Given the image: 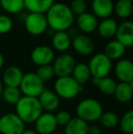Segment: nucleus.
I'll use <instances>...</instances> for the list:
<instances>
[{
	"label": "nucleus",
	"instance_id": "nucleus-1",
	"mask_svg": "<svg viewBox=\"0 0 133 134\" xmlns=\"http://www.w3.org/2000/svg\"><path fill=\"white\" fill-rule=\"evenodd\" d=\"M45 16L48 27L55 32L67 31L75 22V16L65 3H54Z\"/></svg>",
	"mask_w": 133,
	"mask_h": 134
},
{
	"label": "nucleus",
	"instance_id": "nucleus-2",
	"mask_svg": "<svg viewBox=\"0 0 133 134\" xmlns=\"http://www.w3.org/2000/svg\"><path fill=\"white\" fill-rule=\"evenodd\" d=\"M43 113L37 98L21 97L16 104V114L24 123H33Z\"/></svg>",
	"mask_w": 133,
	"mask_h": 134
},
{
	"label": "nucleus",
	"instance_id": "nucleus-3",
	"mask_svg": "<svg viewBox=\"0 0 133 134\" xmlns=\"http://www.w3.org/2000/svg\"><path fill=\"white\" fill-rule=\"evenodd\" d=\"M76 111L78 118L81 119L88 123L100 120L103 113V109L97 99H85L78 104Z\"/></svg>",
	"mask_w": 133,
	"mask_h": 134
},
{
	"label": "nucleus",
	"instance_id": "nucleus-4",
	"mask_svg": "<svg viewBox=\"0 0 133 134\" xmlns=\"http://www.w3.org/2000/svg\"><path fill=\"white\" fill-rule=\"evenodd\" d=\"M55 93L59 99H72L83 91V86L79 85L71 76L61 77L54 84Z\"/></svg>",
	"mask_w": 133,
	"mask_h": 134
},
{
	"label": "nucleus",
	"instance_id": "nucleus-5",
	"mask_svg": "<svg viewBox=\"0 0 133 134\" xmlns=\"http://www.w3.org/2000/svg\"><path fill=\"white\" fill-rule=\"evenodd\" d=\"M18 88L21 94H24V96L33 98H38V96L46 88L44 82L36 75L35 72L24 74Z\"/></svg>",
	"mask_w": 133,
	"mask_h": 134
},
{
	"label": "nucleus",
	"instance_id": "nucleus-6",
	"mask_svg": "<svg viewBox=\"0 0 133 134\" xmlns=\"http://www.w3.org/2000/svg\"><path fill=\"white\" fill-rule=\"evenodd\" d=\"M89 66L91 77L102 79L108 77L112 69V61L104 53H98L89 60Z\"/></svg>",
	"mask_w": 133,
	"mask_h": 134
},
{
	"label": "nucleus",
	"instance_id": "nucleus-7",
	"mask_svg": "<svg viewBox=\"0 0 133 134\" xmlns=\"http://www.w3.org/2000/svg\"><path fill=\"white\" fill-rule=\"evenodd\" d=\"M26 30L32 36H41L48 28L45 14L29 13L24 20Z\"/></svg>",
	"mask_w": 133,
	"mask_h": 134
},
{
	"label": "nucleus",
	"instance_id": "nucleus-8",
	"mask_svg": "<svg viewBox=\"0 0 133 134\" xmlns=\"http://www.w3.org/2000/svg\"><path fill=\"white\" fill-rule=\"evenodd\" d=\"M25 131V123L16 113H7L0 117V133L21 134Z\"/></svg>",
	"mask_w": 133,
	"mask_h": 134
},
{
	"label": "nucleus",
	"instance_id": "nucleus-9",
	"mask_svg": "<svg viewBox=\"0 0 133 134\" xmlns=\"http://www.w3.org/2000/svg\"><path fill=\"white\" fill-rule=\"evenodd\" d=\"M76 64V60L72 55L67 53L61 54L53 61L52 68H53L54 74L59 78L70 76Z\"/></svg>",
	"mask_w": 133,
	"mask_h": 134
},
{
	"label": "nucleus",
	"instance_id": "nucleus-10",
	"mask_svg": "<svg viewBox=\"0 0 133 134\" xmlns=\"http://www.w3.org/2000/svg\"><path fill=\"white\" fill-rule=\"evenodd\" d=\"M55 59V53L52 48L45 45L36 47L31 52V60L36 66L50 65Z\"/></svg>",
	"mask_w": 133,
	"mask_h": 134
},
{
	"label": "nucleus",
	"instance_id": "nucleus-11",
	"mask_svg": "<svg viewBox=\"0 0 133 134\" xmlns=\"http://www.w3.org/2000/svg\"><path fill=\"white\" fill-rule=\"evenodd\" d=\"M71 46L78 54L82 56H89L95 49L94 41L89 36L85 34H78L72 38Z\"/></svg>",
	"mask_w": 133,
	"mask_h": 134
},
{
	"label": "nucleus",
	"instance_id": "nucleus-12",
	"mask_svg": "<svg viewBox=\"0 0 133 134\" xmlns=\"http://www.w3.org/2000/svg\"><path fill=\"white\" fill-rule=\"evenodd\" d=\"M57 127L55 115L53 113H42L35 121V129L37 134H51Z\"/></svg>",
	"mask_w": 133,
	"mask_h": 134
},
{
	"label": "nucleus",
	"instance_id": "nucleus-13",
	"mask_svg": "<svg viewBox=\"0 0 133 134\" xmlns=\"http://www.w3.org/2000/svg\"><path fill=\"white\" fill-rule=\"evenodd\" d=\"M76 25L78 30L82 32V34L88 35V34H91L97 30L99 25V19L92 13L86 12L77 16Z\"/></svg>",
	"mask_w": 133,
	"mask_h": 134
},
{
	"label": "nucleus",
	"instance_id": "nucleus-14",
	"mask_svg": "<svg viewBox=\"0 0 133 134\" xmlns=\"http://www.w3.org/2000/svg\"><path fill=\"white\" fill-rule=\"evenodd\" d=\"M116 40L123 45L125 48H131L133 45V23L130 20L118 25L116 31Z\"/></svg>",
	"mask_w": 133,
	"mask_h": 134
},
{
	"label": "nucleus",
	"instance_id": "nucleus-15",
	"mask_svg": "<svg viewBox=\"0 0 133 134\" xmlns=\"http://www.w3.org/2000/svg\"><path fill=\"white\" fill-rule=\"evenodd\" d=\"M92 14L97 18L106 19L111 16L114 12V3L112 0H92Z\"/></svg>",
	"mask_w": 133,
	"mask_h": 134
},
{
	"label": "nucleus",
	"instance_id": "nucleus-16",
	"mask_svg": "<svg viewBox=\"0 0 133 134\" xmlns=\"http://www.w3.org/2000/svg\"><path fill=\"white\" fill-rule=\"evenodd\" d=\"M115 75L120 82L131 83L133 81V63L130 59H119L115 66Z\"/></svg>",
	"mask_w": 133,
	"mask_h": 134
},
{
	"label": "nucleus",
	"instance_id": "nucleus-17",
	"mask_svg": "<svg viewBox=\"0 0 133 134\" xmlns=\"http://www.w3.org/2000/svg\"><path fill=\"white\" fill-rule=\"evenodd\" d=\"M37 99H38V101L43 110H46L50 113L56 110L60 103V99L59 96L55 92L51 91L48 88H45Z\"/></svg>",
	"mask_w": 133,
	"mask_h": 134
},
{
	"label": "nucleus",
	"instance_id": "nucleus-18",
	"mask_svg": "<svg viewBox=\"0 0 133 134\" xmlns=\"http://www.w3.org/2000/svg\"><path fill=\"white\" fill-rule=\"evenodd\" d=\"M24 73L18 67L11 66L8 67L3 74V82L5 87H13L18 88L23 79Z\"/></svg>",
	"mask_w": 133,
	"mask_h": 134
},
{
	"label": "nucleus",
	"instance_id": "nucleus-19",
	"mask_svg": "<svg viewBox=\"0 0 133 134\" xmlns=\"http://www.w3.org/2000/svg\"><path fill=\"white\" fill-rule=\"evenodd\" d=\"M118 28V23L115 19L111 18L102 19L98 25V30L99 35L102 38L109 39L115 37L116 31Z\"/></svg>",
	"mask_w": 133,
	"mask_h": 134
},
{
	"label": "nucleus",
	"instance_id": "nucleus-20",
	"mask_svg": "<svg viewBox=\"0 0 133 134\" xmlns=\"http://www.w3.org/2000/svg\"><path fill=\"white\" fill-rule=\"evenodd\" d=\"M52 46L57 51L66 52L71 47L72 38L68 36L67 31L55 32L52 37Z\"/></svg>",
	"mask_w": 133,
	"mask_h": 134
},
{
	"label": "nucleus",
	"instance_id": "nucleus-21",
	"mask_svg": "<svg viewBox=\"0 0 133 134\" xmlns=\"http://www.w3.org/2000/svg\"><path fill=\"white\" fill-rule=\"evenodd\" d=\"M54 3L55 0H24L26 9L30 13L39 14H46Z\"/></svg>",
	"mask_w": 133,
	"mask_h": 134
},
{
	"label": "nucleus",
	"instance_id": "nucleus-22",
	"mask_svg": "<svg viewBox=\"0 0 133 134\" xmlns=\"http://www.w3.org/2000/svg\"><path fill=\"white\" fill-rule=\"evenodd\" d=\"M126 48L119 41L111 40L105 46L104 54L109 58L110 60H118L121 59L123 55L125 54Z\"/></svg>",
	"mask_w": 133,
	"mask_h": 134
},
{
	"label": "nucleus",
	"instance_id": "nucleus-23",
	"mask_svg": "<svg viewBox=\"0 0 133 134\" xmlns=\"http://www.w3.org/2000/svg\"><path fill=\"white\" fill-rule=\"evenodd\" d=\"M114 96L116 99L119 102H128L132 99L133 95V86L131 83H125L120 82L117 84L116 90L114 91Z\"/></svg>",
	"mask_w": 133,
	"mask_h": 134
},
{
	"label": "nucleus",
	"instance_id": "nucleus-24",
	"mask_svg": "<svg viewBox=\"0 0 133 134\" xmlns=\"http://www.w3.org/2000/svg\"><path fill=\"white\" fill-rule=\"evenodd\" d=\"M72 78L74 79L79 85L83 86L84 84L89 80L91 78L90 71H89V66L86 63H78L76 64L74 69L72 71Z\"/></svg>",
	"mask_w": 133,
	"mask_h": 134
},
{
	"label": "nucleus",
	"instance_id": "nucleus-25",
	"mask_svg": "<svg viewBox=\"0 0 133 134\" xmlns=\"http://www.w3.org/2000/svg\"><path fill=\"white\" fill-rule=\"evenodd\" d=\"M89 125L81 119L72 118L65 126V134H87Z\"/></svg>",
	"mask_w": 133,
	"mask_h": 134
},
{
	"label": "nucleus",
	"instance_id": "nucleus-26",
	"mask_svg": "<svg viewBox=\"0 0 133 134\" xmlns=\"http://www.w3.org/2000/svg\"><path fill=\"white\" fill-rule=\"evenodd\" d=\"M133 4L131 0H118L114 4V12L118 18L127 19L131 16Z\"/></svg>",
	"mask_w": 133,
	"mask_h": 134
},
{
	"label": "nucleus",
	"instance_id": "nucleus-27",
	"mask_svg": "<svg viewBox=\"0 0 133 134\" xmlns=\"http://www.w3.org/2000/svg\"><path fill=\"white\" fill-rule=\"evenodd\" d=\"M0 8L8 14H18L25 8L24 0H0Z\"/></svg>",
	"mask_w": 133,
	"mask_h": 134
},
{
	"label": "nucleus",
	"instance_id": "nucleus-28",
	"mask_svg": "<svg viewBox=\"0 0 133 134\" xmlns=\"http://www.w3.org/2000/svg\"><path fill=\"white\" fill-rule=\"evenodd\" d=\"M1 96L3 99L10 105H16L21 99V92L19 88H13V87H5L2 90Z\"/></svg>",
	"mask_w": 133,
	"mask_h": 134
},
{
	"label": "nucleus",
	"instance_id": "nucleus-29",
	"mask_svg": "<svg viewBox=\"0 0 133 134\" xmlns=\"http://www.w3.org/2000/svg\"><path fill=\"white\" fill-rule=\"evenodd\" d=\"M97 87L102 94L109 96L114 94L116 87H117V83L113 79L109 78V77H105V78L100 79Z\"/></svg>",
	"mask_w": 133,
	"mask_h": 134
},
{
	"label": "nucleus",
	"instance_id": "nucleus-30",
	"mask_svg": "<svg viewBox=\"0 0 133 134\" xmlns=\"http://www.w3.org/2000/svg\"><path fill=\"white\" fill-rule=\"evenodd\" d=\"M101 125L107 129H113L119 123V117L117 114L111 111H107V112L102 113L100 120Z\"/></svg>",
	"mask_w": 133,
	"mask_h": 134
},
{
	"label": "nucleus",
	"instance_id": "nucleus-31",
	"mask_svg": "<svg viewBox=\"0 0 133 134\" xmlns=\"http://www.w3.org/2000/svg\"><path fill=\"white\" fill-rule=\"evenodd\" d=\"M120 130L125 134L133 133V110H129L121 117L119 121Z\"/></svg>",
	"mask_w": 133,
	"mask_h": 134
},
{
	"label": "nucleus",
	"instance_id": "nucleus-32",
	"mask_svg": "<svg viewBox=\"0 0 133 134\" xmlns=\"http://www.w3.org/2000/svg\"><path fill=\"white\" fill-rule=\"evenodd\" d=\"M35 73H36V75L43 81V82H46V81L50 80L54 76H55L53 68H52L51 65H46V66L38 67Z\"/></svg>",
	"mask_w": 133,
	"mask_h": 134
},
{
	"label": "nucleus",
	"instance_id": "nucleus-33",
	"mask_svg": "<svg viewBox=\"0 0 133 134\" xmlns=\"http://www.w3.org/2000/svg\"><path fill=\"white\" fill-rule=\"evenodd\" d=\"M69 8L74 16H80L87 12V3L85 0H72Z\"/></svg>",
	"mask_w": 133,
	"mask_h": 134
},
{
	"label": "nucleus",
	"instance_id": "nucleus-34",
	"mask_svg": "<svg viewBox=\"0 0 133 134\" xmlns=\"http://www.w3.org/2000/svg\"><path fill=\"white\" fill-rule=\"evenodd\" d=\"M13 28V21L7 15L0 14V34H7Z\"/></svg>",
	"mask_w": 133,
	"mask_h": 134
},
{
	"label": "nucleus",
	"instance_id": "nucleus-35",
	"mask_svg": "<svg viewBox=\"0 0 133 134\" xmlns=\"http://www.w3.org/2000/svg\"><path fill=\"white\" fill-rule=\"evenodd\" d=\"M55 118H56V121H57V125L66 126L71 120L72 116H71L70 113L67 112V111L61 110V111H59V112L55 115Z\"/></svg>",
	"mask_w": 133,
	"mask_h": 134
},
{
	"label": "nucleus",
	"instance_id": "nucleus-36",
	"mask_svg": "<svg viewBox=\"0 0 133 134\" xmlns=\"http://www.w3.org/2000/svg\"><path fill=\"white\" fill-rule=\"evenodd\" d=\"M87 134H101V130L99 126L96 125L89 126Z\"/></svg>",
	"mask_w": 133,
	"mask_h": 134
},
{
	"label": "nucleus",
	"instance_id": "nucleus-37",
	"mask_svg": "<svg viewBox=\"0 0 133 134\" xmlns=\"http://www.w3.org/2000/svg\"><path fill=\"white\" fill-rule=\"evenodd\" d=\"M4 62H5V58H4V56L2 55V53H0V70H1V69L3 68Z\"/></svg>",
	"mask_w": 133,
	"mask_h": 134
},
{
	"label": "nucleus",
	"instance_id": "nucleus-38",
	"mask_svg": "<svg viewBox=\"0 0 133 134\" xmlns=\"http://www.w3.org/2000/svg\"><path fill=\"white\" fill-rule=\"evenodd\" d=\"M21 134H37V133L35 131H33V130H25Z\"/></svg>",
	"mask_w": 133,
	"mask_h": 134
},
{
	"label": "nucleus",
	"instance_id": "nucleus-39",
	"mask_svg": "<svg viewBox=\"0 0 133 134\" xmlns=\"http://www.w3.org/2000/svg\"><path fill=\"white\" fill-rule=\"evenodd\" d=\"M2 90H3V86H2V81H1V80H0V97H1Z\"/></svg>",
	"mask_w": 133,
	"mask_h": 134
},
{
	"label": "nucleus",
	"instance_id": "nucleus-40",
	"mask_svg": "<svg viewBox=\"0 0 133 134\" xmlns=\"http://www.w3.org/2000/svg\"><path fill=\"white\" fill-rule=\"evenodd\" d=\"M51 134H61V133H59V132H53V133H51Z\"/></svg>",
	"mask_w": 133,
	"mask_h": 134
},
{
	"label": "nucleus",
	"instance_id": "nucleus-41",
	"mask_svg": "<svg viewBox=\"0 0 133 134\" xmlns=\"http://www.w3.org/2000/svg\"><path fill=\"white\" fill-rule=\"evenodd\" d=\"M0 10H1V8H0Z\"/></svg>",
	"mask_w": 133,
	"mask_h": 134
},
{
	"label": "nucleus",
	"instance_id": "nucleus-42",
	"mask_svg": "<svg viewBox=\"0 0 133 134\" xmlns=\"http://www.w3.org/2000/svg\"><path fill=\"white\" fill-rule=\"evenodd\" d=\"M131 1H132V0H131Z\"/></svg>",
	"mask_w": 133,
	"mask_h": 134
}]
</instances>
